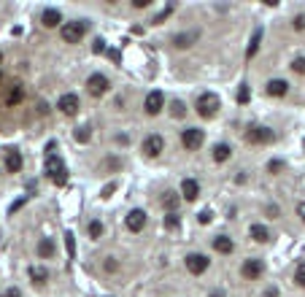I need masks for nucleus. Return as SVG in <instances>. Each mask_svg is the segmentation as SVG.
Masks as SVG:
<instances>
[{"label": "nucleus", "instance_id": "nucleus-46", "mask_svg": "<svg viewBox=\"0 0 305 297\" xmlns=\"http://www.w3.org/2000/svg\"><path fill=\"white\" fill-rule=\"evenodd\" d=\"M211 297H224L222 292H211Z\"/></svg>", "mask_w": 305, "mask_h": 297}, {"label": "nucleus", "instance_id": "nucleus-4", "mask_svg": "<svg viewBox=\"0 0 305 297\" xmlns=\"http://www.w3.org/2000/svg\"><path fill=\"white\" fill-rule=\"evenodd\" d=\"M203 141H205V132L197 130V127H186L184 132H181V143H184L189 151H197L200 146H203Z\"/></svg>", "mask_w": 305, "mask_h": 297}, {"label": "nucleus", "instance_id": "nucleus-43", "mask_svg": "<svg viewBox=\"0 0 305 297\" xmlns=\"http://www.w3.org/2000/svg\"><path fill=\"white\" fill-rule=\"evenodd\" d=\"M151 3V0H135V3H132V6H135V8H146Z\"/></svg>", "mask_w": 305, "mask_h": 297}, {"label": "nucleus", "instance_id": "nucleus-31", "mask_svg": "<svg viewBox=\"0 0 305 297\" xmlns=\"http://www.w3.org/2000/svg\"><path fill=\"white\" fill-rule=\"evenodd\" d=\"M294 281H297V286H302V289H305V262L297 265V270H294Z\"/></svg>", "mask_w": 305, "mask_h": 297}, {"label": "nucleus", "instance_id": "nucleus-18", "mask_svg": "<svg viewBox=\"0 0 305 297\" xmlns=\"http://www.w3.org/2000/svg\"><path fill=\"white\" fill-rule=\"evenodd\" d=\"M260 41H262V27H256L251 33V41H249V49H246V60H254L256 49H260Z\"/></svg>", "mask_w": 305, "mask_h": 297}, {"label": "nucleus", "instance_id": "nucleus-39", "mask_svg": "<svg viewBox=\"0 0 305 297\" xmlns=\"http://www.w3.org/2000/svg\"><path fill=\"white\" fill-rule=\"evenodd\" d=\"M113 189H116V184H113V181H111L108 187H103V197H111V192H113Z\"/></svg>", "mask_w": 305, "mask_h": 297}, {"label": "nucleus", "instance_id": "nucleus-8", "mask_svg": "<svg viewBox=\"0 0 305 297\" xmlns=\"http://www.w3.org/2000/svg\"><path fill=\"white\" fill-rule=\"evenodd\" d=\"M262 270H265V265H262V260H246L243 265H241V276L243 279H249V281H254V279H260L262 276Z\"/></svg>", "mask_w": 305, "mask_h": 297}, {"label": "nucleus", "instance_id": "nucleus-7", "mask_svg": "<svg viewBox=\"0 0 305 297\" xmlns=\"http://www.w3.org/2000/svg\"><path fill=\"white\" fill-rule=\"evenodd\" d=\"M208 265H211V260H208L205 254H186V270L192 276H203L208 270Z\"/></svg>", "mask_w": 305, "mask_h": 297}, {"label": "nucleus", "instance_id": "nucleus-29", "mask_svg": "<svg viewBox=\"0 0 305 297\" xmlns=\"http://www.w3.org/2000/svg\"><path fill=\"white\" fill-rule=\"evenodd\" d=\"M22 95H25V89H22V87H19V84H16V87L11 89V95H8V105H16L19 100H22Z\"/></svg>", "mask_w": 305, "mask_h": 297}, {"label": "nucleus", "instance_id": "nucleus-17", "mask_svg": "<svg viewBox=\"0 0 305 297\" xmlns=\"http://www.w3.org/2000/svg\"><path fill=\"white\" fill-rule=\"evenodd\" d=\"M214 248H216L219 254H232L235 243H232V241H230V238H227V235H216V238H214Z\"/></svg>", "mask_w": 305, "mask_h": 297}, {"label": "nucleus", "instance_id": "nucleus-28", "mask_svg": "<svg viewBox=\"0 0 305 297\" xmlns=\"http://www.w3.org/2000/svg\"><path fill=\"white\" fill-rule=\"evenodd\" d=\"M170 113H173V119H181L186 113V105L181 100H173V105H170Z\"/></svg>", "mask_w": 305, "mask_h": 297}, {"label": "nucleus", "instance_id": "nucleus-27", "mask_svg": "<svg viewBox=\"0 0 305 297\" xmlns=\"http://www.w3.org/2000/svg\"><path fill=\"white\" fill-rule=\"evenodd\" d=\"M173 8H176L173 3H168V6H165V8H162V11H159L157 16H154V19H151V22H154V25H162V22H165V19H168L170 14H173Z\"/></svg>", "mask_w": 305, "mask_h": 297}, {"label": "nucleus", "instance_id": "nucleus-45", "mask_svg": "<svg viewBox=\"0 0 305 297\" xmlns=\"http://www.w3.org/2000/svg\"><path fill=\"white\" fill-rule=\"evenodd\" d=\"M265 297H278V292H275V289H268V292H265Z\"/></svg>", "mask_w": 305, "mask_h": 297}, {"label": "nucleus", "instance_id": "nucleus-14", "mask_svg": "<svg viewBox=\"0 0 305 297\" xmlns=\"http://www.w3.org/2000/svg\"><path fill=\"white\" fill-rule=\"evenodd\" d=\"M181 195H184V200L192 203V200H197V195H200V184L195 178H184L181 181Z\"/></svg>", "mask_w": 305, "mask_h": 297}, {"label": "nucleus", "instance_id": "nucleus-11", "mask_svg": "<svg viewBox=\"0 0 305 297\" xmlns=\"http://www.w3.org/2000/svg\"><path fill=\"white\" fill-rule=\"evenodd\" d=\"M144 227H146V211H140V208L130 211L127 214V230L130 233H140Z\"/></svg>", "mask_w": 305, "mask_h": 297}, {"label": "nucleus", "instance_id": "nucleus-19", "mask_svg": "<svg viewBox=\"0 0 305 297\" xmlns=\"http://www.w3.org/2000/svg\"><path fill=\"white\" fill-rule=\"evenodd\" d=\"M249 235L254 238V241H256V243H265V241H268V238H270V230H268V227H265V224H251V230H249Z\"/></svg>", "mask_w": 305, "mask_h": 297}, {"label": "nucleus", "instance_id": "nucleus-38", "mask_svg": "<svg viewBox=\"0 0 305 297\" xmlns=\"http://www.w3.org/2000/svg\"><path fill=\"white\" fill-rule=\"evenodd\" d=\"M294 30H305V16H294Z\"/></svg>", "mask_w": 305, "mask_h": 297}, {"label": "nucleus", "instance_id": "nucleus-12", "mask_svg": "<svg viewBox=\"0 0 305 297\" xmlns=\"http://www.w3.org/2000/svg\"><path fill=\"white\" fill-rule=\"evenodd\" d=\"M162 103H165V95H162L159 89H154V92H149L146 95V103H144V108H146V113H159L162 111Z\"/></svg>", "mask_w": 305, "mask_h": 297}, {"label": "nucleus", "instance_id": "nucleus-42", "mask_svg": "<svg viewBox=\"0 0 305 297\" xmlns=\"http://www.w3.org/2000/svg\"><path fill=\"white\" fill-rule=\"evenodd\" d=\"M22 205H25V197H19V200H16V203L11 205V214H14V211H19V208H22Z\"/></svg>", "mask_w": 305, "mask_h": 297}, {"label": "nucleus", "instance_id": "nucleus-25", "mask_svg": "<svg viewBox=\"0 0 305 297\" xmlns=\"http://www.w3.org/2000/svg\"><path fill=\"white\" fill-rule=\"evenodd\" d=\"M62 238H65V248H68V260H76V238H73V233H65Z\"/></svg>", "mask_w": 305, "mask_h": 297}, {"label": "nucleus", "instance_id": "nucleus-47", "mask_svg": "<svg viewBox=\"0 0 305 297\" xmlns=\"http://www.w3.org/2000/svg\"><path fill=\"white\" fill-rule=\"evenodd\" d=\"M0 62H3V52H0Z\"/></svg>", "mask_w": 305, "mask_h": 297}, {"label": "nucleus", "instance_id": "nucleus-3", "mask_svg": "<svg viewBox=\"0 0 305 297\" xmlns=\"http://www.w3.org/2000/svg\"><path fill=\"white\" fill-rule=\"evenodd\" d=\"M87 30H89V25L84 22V19H73V22H68L62 27V41L65 43H79Z\"/></svg>", "mask_w": 305, "mask_h": 297}, {"label": "nucleus", "instance_id": "nucleus-9", "mask_svg": "<svg viewBox=\"0 0 305 297\" xmlns=\"http://www.w3.org/2000/svg\"><path fill=\"white\" fill-rule=\"evenodd\" d=\"M162 149H165V141H162V135H146V138H144V154H146V157H159Z\"/></svg>", "mask_w": 305, "mask_h": 297}, {"label": "nucleus", "instance_id": "nucleus-44", "mask_svg": "<svg viewBox=\"0 0 305 297\" xmlns=\"http://www.w3.org/2000/svg\"><path fill=\"white\" fill-rule=\"evenodd\" d=\"M108 57H111V60H113V62H122V57H119V52H111V49H108Z\"/></svg>", "mask_w": 305, "mask_h": 297}, {"label": "nucleus", "instance_id": "nucleus-1", "mask_svg": "<svg viewBox=\"0 0 305 297\" xmlns=\"http://www.w3.org/2000/svg\"><path fill=\"white\" fill-rule=\"evenodd\" d=\"M46 176L52 178L54 187H65V184H68V168H65L62 157L54 154V151L46 154Z\"/></svg>", "mask_w": 305, "mask_h": 297}, {"label": "nucleus", "instance_id": "nucleus-41", "mask_svg": "<svg viewBox=\"0 0 305 297\" xmlns=\"http://www.w3.org/2000/svg\"><path fill=\"white\" fill-rule=\"evenodd\" d=\"M297 216L302 219V222H305V200H302V203L297 205Z\"/></svg>", "mask_w": 305, "mask_h": 297}, {"label": "nucleus", "instance_id": "nucleus-5", "mask_svg": "<svg viewBox=\"0 0 305 297\" xmlns=\"http://www.w3.org/2000/svg\"><path fill=\"white\" fill-rule=\"evenodd\" d=\"M273 138H275V132L270 127H260V124H254V127L246 130V141L256 143V146H260V143H270Z\"/></svg>", "mask_w": 305, "mask_h": 297}, {"label": "nucleus", "instance_id": "nucleus-6", "mask_svg": "<svg viewBox=\"0 0 305 297\" xmlns=\"http://www.w3.org/2000/svg\"><path fill=\"white\" fill-rule=\"evenodd\" d=\"M108 87H111V84H108V79H106L103 73H92L89 79H87V92L92 95V98H100V95H106Z\"/></svg>", "mask_w": 305, "mask_h": 297}, {"label": "nucleus", "instance_id": "nucleus-40", "mask_svg": "<svg viewBox=\"0 0 305 297\" xmlns=\"http://www.w3.org/2000/svg\"><path fill=\"white\" fill-rule=\"evenodd\" d=\"M0 297H22V292H19V289H6Z\"/></svg>", "mask_w": 305, "mask_h": 297}, {"label": "nucleus", "instance_id": "nucleus-21", "mask_svg": "<svg viewBox=\"0 0 305 297\" xmlns=\"http://www.w3.org/2000/svg\"><path fill=\"white\" fill-rule=\"evenodd\" d=\"M230 154H232V149L227 146V143H216V146H214V159L216 162H227Z\"/></svg>", "mask_w": 305, "mask_h": 297}, {"label": "nucleus", "instance_id": "nucleus-22", "mask_svg": "<svg viewBox=\"0 0 305 297\" xmlns=\"http://www.w3.org/2000/svg\"><path fill=\"white\" fill-rule=\"evenodd\" d=\"M30 279H33V284H46V281H49V273H46V267L33 265L30 267Z\"/></svg>", "mask_w": 305, "mask_h": 297}, {"label": "nucleus", "instance_id": "nucleus-15", "mask_svg": "<svg viewBox=\"0 0 305 297\" xmlns=\"http://www.w3.org/2000/svg\"><path fill=\"white\" fill-rule=\"evenodd\" d=\"M287 92H289V84L284 81V79H273V81H268V95H270V98H284Z\"/></svg>", "mask_w": 305, "mask_h": 297}, {"label": "nucleus", "instance_id": "nucleus-30", "mask_svg": "<svg viewBox=\"0 0 305 297\" xmlns=\"http://www.w3.org/2000/svg\"><path fill=\"white\" fill-rule=\"evenodd\" d=\"M89 135H92V130L87 127V124L76 130V141H79V143H87V141H89Z\"/></svg>", "mask_w": 305, "mask_h": 297}, {"label": "nucleus", "instance_id": "nucleus-32", "mask_svg": "<svg viewBox=\"0 0 305 297\" xmlns=\"http://www.w3.org/2000/svg\"><path fill=\"white\" fill-rule=\"evenodd\" d=\"M178 224H181L178 214H168V216H165V227H168V230H178Z\"/></svg>", "mask_w": 305, "mask_h": 297}, {"label": "nucleus", "instance_id": "nucleus-34", "mask_svg": "<svg viewBox=\"0 0 305 297\" xmlns=\"http://www.w3.org/2000/svg\"><path fill=\"white\" fill-rule=\"evenodd\" d=\"M249 87H246V84H241V89H238V103H249Z\"/></svg>", "mask_w": 305, "mask_h": 297}, {"label": "nucleus", "instance_id": "nucleus-33", "mask_svg": "<svg viewBox=\"0 0 305 297\" xmlns=\"http://www.w3.org/2000/svg\"><path fill=\"white\" fill-rule=\"evenodd\" d=\"M292 71L300 73V76H305V57H297V60L292 62Z\"/></svg>", "mask_w": 305, "mask_h": 297}, {"label": "nucleus", "instance_id": "nucleus-24", "mask_svg": "<svg viewBox=\"0 0 305 297\" xmlns=\"http://www.w3.org/2000/svg\"><path fill=\"white\" fill-rule=\"evenodd\" d=\"M52 254H54V243L49 241V238H43V241L38 243V257H43V260H46V257H52Z\"/></svg>", "mask_w": 305, "mask_h": 297}, {"label": "nucleus", "instance_id": "nucleus-20", "mask_svg": "<svg viewBox=\"0 0 305 297\" xmlns=\"http://www.w3.org/2000/svg\"><path fill=\"white\" fill-rule=\"evenodd\" d=\"M192 43H197V33H181L173 38V46H178V49H186Z\"/></svg>", "mask_w": 305, "mask_h": 297}, {"label": "nucleus", "instance_id": "nucleus-16", "mask_svg": "<svg viewBox=\"0 0 305 297\" xmlns=\"http://www.w3.org/2000/svg\"><path fill=\"white\" fill-rule=\"evenodd\" d=\"M60 22H62V14L57 11V8H46V11L41 14V25L43 27H57Z\"/></svg>", "mask_w": 305, "mask_h": 297}, {"label": "nucleus", "instance_id": "nucleus-13", "mask_svg": "<svg viewBox=\"0 0 305 297\" xmlns=\"http://www.w3.org/2000/svg\"><path fill=\"white\" fill-rule=\"evenodd\" d=\"M6 170L8 173H19L22 170V154L16 149H6Z\"/></svg>", "mask_w": 305, "mask_h": 297}, {"label": "nucleus", "instance_id": "nucleus-36", "mask_svg": "<svg viewBox=\"0 0 305 297\" xmlns=\"http://www.w3.org/2000/svg\"><path fill=\"white\" fill-rule=\"evenodd\" d=\"M92 49H95V54H103V52H106V41H103V38H98Z\"/></svg>", "mask_w": 305, "mask_h": 297}, {"label": "nucleus", "instance_id": "nucleus-37", "mask_svg": "<svg viewBox=\"0 0 305 297\" xmlns=\"http://www.w3.org/2000/svg\"><path fill=\"white\" fill-rule=\"evenodd\" d=\"M281 168H284V162H281V159H273L270 165H268V170H270V173H278Z\"/></svg>", "mask_w": 305, "mask_h": 297}, {"label": "nucleus", "instance_id": "nucleus-26", "mask_svg": "<svg viewBox=\"0 0 305 297\" xmlns=\"http://www.w3.org/2000/svg\"><path fill=\"white\" fill-rule=\"evenodd\" d=\"M87 233H89L92 241H98V238L103 235V224L98 222V219H95V222H89V224H87Z\"/></svg>", "mask_w": 305, "mask_h": 297}, {"label": "nucleus", "instance_id": "nucleus-10", "mask_svg": "<svg viewBox=\"0 0 305 297\" xmlns=\"http://www.w3.org/2000/svg\"><path fill=\"white\" fill-rule=\"evenodd\" d=\"M57 108H60V111L65 113V117H76V113H79V98H76L73 92L62 95L60 103H57Z\"/></svg>", "mask_w": 305, "mask_h": 297}, {"label": "nucleus", "instance_id": "nucleus-2", "mask_svg": "<svg viewBox=\"0 0 305 297\" xmlns=\"http://www.w3.org/2000/svg\"><path fill=\"white\" fill-rule=\"evenodd\" d=\"M219 108H222V100H219V95H214V92H203L197 98V113L203 119H214L216 113H219Z\"/></svg>", "mask_w": 305, "mask_h": 297}, {"label": "nucleus", "instance_id": "nucleus-23", "mask_svg": "<svg viewBox=\"0 0 305 297\" xmlns=\"http://www.w3.org/2000/svg\"><path fill=\"white\" fill-rule=\"evenodd\" d=\"M162 205L168 208V214H176V208H178V195H176V192H165V195H162Z\"/></svg>", "mask_w": 305, "mask_h": 297}, {"label": "nucleus", "instance_id": "nucleus-35", "mask_svg": "<svg viewBox=\"0 0 305 297\" xmlns=\"http://www.w3.org/2000/svg\"><path fill=\"white\" fill-rule=\"evenodd\" d=\"M211 219H214V214H211V211H203V214H200V224H211Z\"/></svg>", "mask_w": 305, "mask_h": 297}]
</instances>
